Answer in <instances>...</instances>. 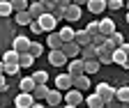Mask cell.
I'll return each mask as SVG.
<instances>
[{
    "label": "cell",
    "mask_w": 129,
    "mask_h": 108,
    "mask_svg": "<svg viewBox=\"0 0 129 108\" xmlns=\"http://www.w3.org/2000/svg\"><path fill=\"white\" fill-rule=\"evenodd\" d=\"M74 32H76V30L74 28H69V25H62V30H60V39L62 41H74Z\"/></svg>",
    "instance_id": "cell-28"
},
{
    "label": "cell",
    "mask_w": 129,
    "mask_h": 108,
    "mask_svg": "<svg viewBox=\"0 0 129 108\" xmlns=\"http://www.w3.org/2000/svg\"><path fill=\"white\" fill-rule=\"evenodd\" d=\"M30 108H46V106H44V103H39V101H35V103H32Z\"/></svg>",
    "instance_id": "cell-46"
},
{
    "label": "cell",
    "mask_w": 129,
    "mask_h": 108,
    "mask_svg": "<svg viewBox=\"0 0 129 108\" xmlns=\"http://www.w3.org/2000/svg\"><path fill=\"white\" fill-rule=\"evenodd\" d=\"M30 94L35 97V101H42V99H46V94H48V87H46V85H35V90H32Z\"/></svg>",
    "instance_id": "cell-27"
},
{
    "label": "cell",
    "mask_w": 129,
    "mask_h": 108,
    "mask_svg": "<svg viewBox=\"0 0 129 108\" xmlns=\"http://www.w3.org/2000/svg\"><path fill=\"white\" fill-rule=\"evenodd\" d=\"M51 14H53V16H55V21H64V9H62V7H58V5H55Z\"/></svg>",
    "instance_id": "cell-39"
},
{
    "label": "cell",
    "mask_w": 129,
    "mask_h": 108,
    "mask_svg": "<svg viewBox=\"0 0 129 108\" xmlns=\"http://www.w3.org/2000/svg\"><path fill=\"white\" fill-rule=\"evenodd\" d=\"M62 53L67 55V58H78L81 46H78L76 41H64V44H62Z\"/></svg>",
    "instance_id": "cell-10"
},
{
    "label": "cell",
    "mask_w": 129,
    "mask_h": 108,
    "mask_svg": "<svg viewBox=\"0 0 129 108\" xmlns=\"http://www.w3.org/2000/svg\"><path fill=\"white\" fill-rule=\"evenodd\" d=\"M3 62H5V65H19V51H14V48L5 51V55H3Z\"/></svg>",
    "instance_id": "cell-25"
},
{
    "label": "cell",
    "mask_w": 129,
    "mask_h": 108,
    "mask_svg": "<svg viewBox=\"0 0 129 108\" xmlns=\"http://www.w3.org/2000/svg\"><path fill=\"white\" fill-rule=\"evenodd\" d=\"M102 108H111V106H108V103H104V106H102Z\"/></svg>",
    "instance_id": "cell-51"
},
{
    "label": "cell",
    "mask_w": 129,
    "mask_h": 108,
    "mask_svg": "<svg viewBox=\"0 0 129 108\" xmlns=\"http://www.w3.org/2000/svg\"><path fill=\"white\" fill-rule=\"evenodd\" d=\"M30 44H32V41H30L28 37L16 35V37H14V44H12V48H14V51H19V53H25V51L30 48Z\"/></svg>",
    "instance_id": "cell-9"
},
{
    "label": "cell",
    "mask_w": 129,
    "mask_h": 108,
    "mask_svg": "<svg viewBox=\"0 0 129 108\" xmlns=\"http://www.w3.org/2000/svg\"><path fill=\"white\" fill-rule=\"evenodd\" d=\"M64 108H78V106H72V103H64Z\"/></svg>",
    "instance_id": "cell-49"
},
{
    "label": "cell",
    "mask_w": 129,
    "mask_h": 108,
    "mask_svg": "<svg viewBox=\"0 0 129 108\" xmlns=\"http://www.w3.org/2000/svg\"><path fill=\"white\" fill-rule=\"evenodd\" d=\"M32 65H35V55H30V51H25V53H19V67H23V69H30Z\"/></svg>",
    "instance_id": "cell-17"
},
{
    "label": "cell",
    "mask_w": 129,
    "mask_h": 108,
    "mask_svg": "<svg viewBox=\"0 0 129 108\" xmlns=\"http://www.w3.org/2000/svg\"><path fill=\"white\" fill-rule=\"evenodd\" d=\"M0 74H5V62L0 60Z\"/></svg>",
    "instance_id": "cell-47"
},
{
    "label": "cell",
    "mask_w": 129,
    "mask_h": 108,
    "mask_svg": "<svg viewBox=\"0 0 129 108\" xmlns=\"http://www.w3.org/2000/svg\"><path fill=\"white\" fill-rule=\"evenodd\" d=\"M85 32H88L90 37H94L97 32H99V21H92V23H88V28H85Z\"/></svg>",
    "instance_id": "cell-37"
},
{
    "label": "cell",
    "mask_w": 129,
    "mask_h": 108,
    "mask_svg": "<svg viewBox=\"0 0 129 108\" xmlns=\"http://www.w3.org/2000/svg\"><path fill=\"white\" fill-rule=\"evenodd\" d=\"M7 83H5V74H0V92H7Z\"/></svg>",
    "instance_id": "cell-41"
},
{
    "label": "cell",
    "mask_w": 129,
    "mask_h": 108,
    "mask_svg": "<svg viewBox=\"0 0 129 108\" xmlns=\"http://www.w3.org/2000/svg\"><path fill=\"white\" fill-rule=\"evenodd\" d=\"M108 39H111L113 44H115V46H122V44H124V35H122V32H118V30H115V32H113Z\"/></svg>",
    "instance_id": "cell-36"
},
{
    "label": "cell",
    "mask_w": 129,
    "mask_h": 108,
    "mask_svg": "<svg viewBox=\"0 0 129 108\" xmlns=\"http://www.w3.org/2000/svg\"><path fill=\"white\" fill-rule=\"evenodd\" d=\"M106 39H108V37H106V35H102V32H97V35H94V37H92V44H94V46H97V48H102V46H104V44H106Z\"/></svg>",
    "instance_id": "cell-35"
},
{
    "label": "cell",
    "mask_w": 129,
    "mask_h": 108,
    "mask_svg": "<svg viewBox=\"0 0 129 108\" xmlns=\"http://www.w3.org/2000/svg\"><path fill=\"white\" fill-rule=\"evenodd\" d=\"M28 3H39V0H28Z\"/></svg>",
    "instance_id": "cell-52"
},
{
    "label": "cell",
    "mask_w": 129,
    "mask_h": 108,
    "mask_svg": "<svg viewBox=\"0 0 129 108\" xmlns=\"http://www.w3.org/2000/svg\"><path fill=\"white\" fill-rule=\"evenodd\" d=\"M67 55H64L62 53V48H58V51H51V53H48V62H51L53 67H62L64 62H67Z\"/></svg>",
    "instance_id": "cell-8"
},
{
    "label": "cell",
    "mask_w": 129,
    "mask_h": 108,
    "mask_svg": "<svg viewBox=\"0 0 129 108\" xmlns=\"http://www.w3.org/2000/svg\"><path fill=\"white\" fill-rule=\"evenodd\" d=\"M124 21H127V23H129V12H127V19H124Z\"/></svg>",
    "instance_id": "cell-50"
},
{
    "label": "cell",
    "mask_w": 129,
    "mask_h": 108,
    "mask_svg": "<svg viewBox=\"0 0 129 108\" xmlns=\"http://www.w3.org/2000/svg\"><path fill=\"white\" fill-rule=\"evenodd\" d=\"M28 12H30V16H32V19H39L42 14H46V9H44L42 3H30V5H28Z\"/></svg>",
    "instance_id": "cell-22"
},
{
    "label": "cell",
    "mask_w": 129,
    "mask_h": 108,
    "mask_svg": "<svg viewBox=\"0 0 129 108\" xmlns=\"http://www.w3.org/2000/svg\"><path fill=\"white\" fill-rule=\"evenodd\" d=\"M81 16H83V9H81L78 5H69L67 9H64V21L67 23H74V21H81Z\"/></svg>",
    "instance_id": "cell-5"
},
{
    "label": "cell",
    "mask_w": 129,
    "mask_h": 108,
    "mask_svg": "<svg viewBox=\"0 0 129 108\" xmlns=\"http://www.w3.org/2000/svg\"><path fill=\"white\" fill-rule=\"evenodd\" d=\"M28 51H30V55H35V58H39V55L44 53V46H42L39 41H32V44H30V48H28Z\"/></svg>",
    "instance_id": "cell-32"
},
{
    "label": "cell",
    "mask_w": 129,
    "mask_h": 108,
    "mask_svg": "<svg viewBox=\"0 0 129 108\" xmlns=\"http://www.w3.org/2000/svg\"><path fill=\"white\" fill-rule=\"evenodd\" d=\"M94 92H97V94H99L106 103L115 99V87H113V85H108V83H99V85L94 87Z\"/></svg>",
    "instance_id": "cell-1"
},
{
    "label": "cell",
    "mask_w": 129,
    "mask_h": 108,
    "mask_svg": "<svg viewBox=\"0 0 129 108\" xmlns=\"http://www.w3.org/2000/svg\"><path fill=\"white\" fill-rule=\"evenodd\" d=\"M88 12L90 14H104V9H108L106 7V0H88Z\"/></svg>",
    "instance_id": "cell-11"
},
{
    "label": "cell",
    "mask_w": 129,
    "mask_h": 108,
    "mask_svg": "<svg viewBox=\"0 0 129 108\" xmlns=\"http://www.w3.org/2000/svg\"><path fill=\"white\" fill-rule=\"evenodd\" d=\"M64 103H72V106H81V103H83V92H81V90H76V87L67 90V92H64Z\"/></svg>",
    "instance_id": "cell-3"
},
{
    "label": "cell",
    "mask_w": 129,
    "mask_h": 108,
    "mask_svg": "<svg viewBox=\"0 0 129 108\" xmlns=\"http://www.w3.org/2000/svg\"><path fill=\"white\" fill-rule=\"evenodd\" d=\"M97 60H99V65H113V51L97 48Z\"/></svg>",
    "instance_id": "cell-18"
},
{
    "label": "cell",
    "mask_w": 129,
    "mask_h": 108,
    "mask_svg": "<svg viewBox=\"0 0 129 108\" xmlns=\"http://www.w3.org/2000/svg\"><path fill=\"white\" fill-rule=\"evenodd\" d=\"M19 69H21L19 65H5V76H7V74H9V76H14V74H19Z\"/></svg>",
    "instance_id": "cell-40"
},
{
    "label": "cell",
    "mask_w": 129,
    "mask_h": 108,
    "mask_svg": "<svg viewBox=\"0 0 129 108\" xmlns=\"http://www.w3.org/2000/svg\"><path fill=\"white\" fill-rule=\"evenodd\" d=\"M62 39H60V35L58 32H48V37H46V46H48V48H51V51H58V48H62Z\"/></svg>",
    "instance_id": "cell-14"
},
{
    "label": "cell",
    "mask_w": 129,
    "mask_h": 108,
    "mask_svg": "<svg viewBox=\"0 0 129 108\" xmlns=\"http://www.w3.org/2000/svg\"><path fill=\"white\" fill-rule=\"evenodd\" d=\"M60 101H62V92H60V90H48L46 103H48V106H60Z\"/></svg>",
    "instance_id": "cell-20"
},
{
    "label": "cell",
    "mask_w": 129,
    "mask_h": 108,
    "mask_svg": "<svg viewBox=\"0 0 129 108\" xmlns=\"http://www.w3.org/2000/svg\"><path fill=\"white\" fill-rule=\"evenodd\" d=\"M88 108H90V106H88Z\"/></svg>",
    "instance_id": "cell-55"
},
{
    "label": "cell",
    "mask_w": 129,
    "mask_h": 108,
    "mask_svg": "<svg viewBox=\"0 0 129 108\" xmlns=\"http://www.w3.org/2000/svg\"><path fill=\"white\" fill-rule=\"evenodd\" d=\"M124 108H129V101H127V103H124Z\"/></svg>",
    "instance_id": "cell-54"
},
{
    "label": "cell",
    "mask_w": 129,
    "mask_h": 108,
    "mask_svg": "<svg viewBox=\"0 0 129 108\" xmlns=\"http://www.w3.org/2000/svg\"><path fill=\"white\" fill-rule=\"evenodd\" d=\"M14 21L19 23V25H30V21H35L30 16V12L25 9V12H14Z\"/></svg>",
    "instance_id": "cell-19"
},
{
    "label": "cell",
    "mask_w": 129,
    "mask_h": 108,
    "mask_svg": "<svg viewBox=\"0 0 129 108\" xmlns=\"http://www.w3.org/2000/svg\"><path fill=\"white\" fill-rule=\"evenodd\" d=\"M14 108H16V106H14Z\"/></svg>",
    "instance_id": "cell-56"
},
{
    "label": "cell",
    "mask_w": 129,
    "mask_h": 108,
    "mask_svg": "<svg viewBox=\"0 0 129 108\" xmlns=\"http://www.w3.org/2000/svg\"><path fill=\"white\" fill-rule=\"evenodd\" d=\"M74 5H78V7H83V5H88V0H72Z\"/></svg>",
    "instance_id": "cell-45"
},
{
    "label": "cell",
    "mask_w": 129,
    "mask_h": 108,
    "mask_svg": "<svg viewBox=\"0 0 129 108\" xmlns=\"http://www.w3.org/2000/svg\"><path fill=\"white\" fill-rule=\"evenodd\" d=\"M32 78H35V83H37V85H46L48 74H46L44 69H39V71H35V74H32Z\"/></svg>",
    "instance_id": "cell-30"
},
{
    "label": "cell",
    "mask_w": 129,
    "mask_h": 108,
    "mask_svg": "<svg viewBox=\"0 0 129 108\" xmlns=\"http://www.w3.org/2000/svg\"><path fill=\"white\" fill-rule=\"evenodd\" d=\"M42 5H58V0H39Z\"/></svg>",
    "instance_id": "cell-44"
},
{
    "label": "cell",
    "mask_w": 129,
    "mask_h": 108,
    "mask_svg": "<svg viewBox=\"0 0 129 108\" xmlns=\"http://www.w3.org/2000/svg\"><path fill=\"white\" fill-rule=\"evenodd\" d=\"M106 7L113 9V12H118V9L124 7V0H106Z\"/></svg>",
    "instance_id": "cell-34"
},
{
    "label": "cell",
    "mask_w": 129,
    "mask_h": 108,
    "mask_svg": "<svg viewBox=\"0 0 129 108\" xmlns=\"http://www.w3.org/2000/svg\"><path fill=\"white\" fill-rule=\"evenodd\" d=\"M72 5V0H58V7H62V9H67Z\"/></svg>",
    "instance_id": "cell-42"
},
{
    "label": "cell",
    "mask_w": 129,
    "mask_h": 108,
    "mask_svg": "<svg viewBox=\"0 0 129 108\" xmlns=\"http://www.w3.org/2000/svg\"><path fill=\"white\" fill-rule=\"evenodd\" d=\"M99 60H85V74H97L99 71Z\"/></svg>",
    "instance_id": "cell-29"
},
{
    "label": "cell",
    "mask_w": 129,
    "mask_h": 108,
    "mask_svg": "<svg viewBox=\"0 0 129 108\" xmlns=\"http://www.w3.org/2000/svg\"><path fill=\"white\" fill-rule=\"evenodd\" d=\"M37 21H39V25H42V30H44V32H53V30H55V25H58V21H55V16H53V14H42Z\"/></svg>",
    "instance_id": "cell-4"
},
{
    "label": "cell",
    "mask_w": 129,
    "mask_h": 108,
    "mask_svg": "<svg viewBox=\"0 0 129 108\" xmlns=\"http://www.w3.org/2000/svg\"><path fill=\"white\" fill-rule=\"evenodd\" d=\"M14 14V7L9 0H0V19H9Z\"/></svg>",
    "instance_id": "cell-23"
},
{
    "label": "cell",
    "mask_w": 129,
    "mask_h": 108,
    "mask_svg": "<svg viewBox=\"0 0 129 108\" xmlns=\"http://www.w3.org/2000/svg\"><path fill=\"white\" fill-rule=\"evenodd\" d=\"M85 103H88L90 108H102L106 101H104L99 94H97V92H92V94H88V97H85Z\"/></svg>",
    "instance_id": "cell-21"
},
{
    "label": "cell",
    "mask_w": 129,
    "mask_h": 108,
    "mask_svg": "<svg viewBox=\"0 0 129 108\" xmlns=\"http://www.w3.org/2000/svg\"><path fill=\"white\" fill-rule=\"evenodd\" d=\"M115 101H120V103H127L129 101V85L115 87Z\"/></svg>",
    "instance_id": "cell-24"
},
{
    "label": "cell",
    "mask_w": 129,
    "mask_h": 108,
    "mask_svg": "<svg viewBox=\"0 0 129 108\" xmlns=\"http://www.w3.org/2000/svg\"><path fill=\"white\" fill-rule=\"evenodd\" d=\"M74 87L81 90V92L90 90V78H88V74H78V76H74Z\"/></svg>",
    "instance_id": "cell-13"
},
{
    "label": "cell",
    "mask_w": 129,
    "mask_h": 108,
    "mask_svg": "<svg viewBox=\"0 0 129 108\" xmlns=\"http://www.w3.org/2000/svg\"><path fill=\"white\" fill-rule=\"evenodd\" d=\"M55 87L60 90V92H67V90H72L74 87V76L67 71V74H60L58 78H55Z\"/></svg>",
    "instance_id": "cell-2"
},
{
    "label": "cell",
    "mask_w": 129,
    "mask_h": 108,
    "mask_svg": "<svg viewBox=\"0 0 129 108\" xmlns=\"http://www.w3.org/2000/svg\"><path fill=\"white\" fill-rule=\"evenodd\" d=\"M74 41L81 46V48H83V46H88V44H92V37L85 32V30H76L74 32Z\"/></svg>",
    "instance_id": "cell-16"
},
{
    "label": "cell",
    "mask_w": 129,
    "mask_h": 108,
    "mask_svg": "<svg viewBox=\"0 0 129 108\" xmlns=\"http://www.w3.org/2000/svg\"><path fill=\"white\" fill-rule=\"evenodd\" d=\"M78 58L83 60H97V46L94 44H88V46H83V48H81V53H78Z\"/></svg>",
    "instance_id": "cell-12"
},
{
    "label": "cell",
    "mask_w": 129,
    "mask_h": 108,
    "mask_svg": "<svg viewBox=\"0 0 129 108\" xmlns=\"http://www.w3.org/2000/svg\"><path fill=\"white\" fill-rule=\"evenodd\" d=\"M124 5H127V9H129V0H127V3H124Z\"/></svg>",
    "instance_id": "cell-53"
},
{
    "label": "cell",
    "mask_w": 129,
    "mask_h": 108,
    "mask_svg": "<svg viewBox=\"0 0 129 108\" xmlns=\"http://www.w3.org/2000/svg\"><path fill=\"white\" fill-rule=\"evenodd\" d=\"M35 78L32 76H25V78H21V83H19V87H21V92H32L35 90Z\"/></svg>",
    "instance_id": "cell-26"
},
{
    "label": "cell",
    "mask_w": 129,
    "mask_h": 108,
    "mask_svg": "<svg viewBox=\"0 0 129 108\" xmlns=\"http://www.w3.org/2000/svg\"><path fill=\"white\" fill-rule=\"evenodd\" d=\"M67 71L72 76H78V74H85V62L81 58H72L69 60V65H67Z\"/></svg>",
    "instance_id": "cell-7"
},
{
    "label": "cell",
    "mask_w": 129,
    "mask_h": 108,
    "mask_svg": "<svg viewBox=\"0 0 129 108\" xmlns=\"http://www.w3.org/2000/svg\"><path fill=\"white\" fill-rule=\"evenodd\" d=\"M127 58H129V55H124V53H122V48H115V51H113V62L120 65V67H122V62H124Z\"/></svg>",
    "instance_id": "cell-33"
},
{
    "label": "cell",
    "mask_w": 129,
    "mask_h": 108,
    "mask_svg": "<svg viewBox=\"0 0 129 108\" xmlns=\"http://www.w3.org/2000/svg\"><path fill=\"white\" fill-rule=\"evenodd\" d=\"M99 32L106 35V37H111L113 32H115V23H113V19H102L99 21Z\"/></svg>",
    "instance_id": "cell-15"
},
{
    "label": "cell",
    "mask_w": 129,
    "mask_h": 108,
    "mask_svg": "<svg viewBox=\"0 0 129 108\" xmlns=\"http://www.w3.org/2000/svg\"><path fill=\"white\" fill-rule=\"evenodd\" d=\"M118 48H122V53H124V55H129V44H127V41H124L122 46H118Z\"/></svg>",
    "instance_id": "cell-43"
},
{
    "label": "cell",
    "mask_w": 129,
    "mask_h": 108,
    "mask_svg": "<svg viewBox=\"0 0 129 108\" xmlns=\"http://www.w3.org/2000/svg\"><path fill=\"white\" fill-rule=\"evenodd\" d=\"M28 28H30V32H32V35H42V32H44L37 19H35V21H30V25H28Z\"/></svg>",
    "instance_id": "cell-38"
},
{
    "label": "cell",
    "mask_w": 129,
    "mask_h": 108,
    "mask_svg": "<svg viewBox=\"0 0 129 108\" xmlns=\"http://www.w3.org/2000/svg\"><path fill=\"white\" fill-rule=\"evenodd\" d=\"M9 3H12V7H14V12H25L28 9V0H9Z\"/></svg>",
    "instance_id": "cell-31"
},
{
    "label": "cell",
    "mask_w": 129,
    "mask_h": 108,
    "mask_svg": "<svg viewBox=\"0 0 129 108\" xmlns=\"http://www.w3.org/2000/svg\"><path fill=\"white\" fill-rule=\"evenodd\" d=\"M122 67H124V69H129V58H127L124 62H122Z\"/></svg>",
    "instance_id": "cell-48"
},
{
    "label": "cell",
    "mask_w": 129,
    "mask_h": 108,
    "mask_svg": "<svg viewBox=\"0 0 129 108\" xmlns=\"http://www.w3.org/2000/svg\"><path fill=\"white\" fill-rule=\"evenodd\" d=\"M32 103H35V97H32L30 92H19L16 99H14V106L16 108H30Z\"/></svg>",
    "instance_id": "cell-6"
}]
</instances>
